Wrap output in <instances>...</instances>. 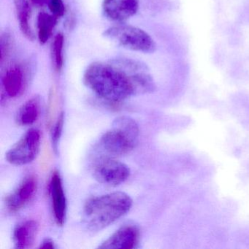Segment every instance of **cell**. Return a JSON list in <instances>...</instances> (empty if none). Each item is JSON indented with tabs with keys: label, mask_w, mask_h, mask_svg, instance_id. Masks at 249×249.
Segmentation results:
<instances>
[{
	"label": "cell",
	"mask_w": 249,
	"mask_h": 249,
	"mask_svg": "<svg viewBox=\"0 0 249 249\" xmlns=\"http://www.w3.org/2000/svg\"><path fill=\"white\" fill-rule=\"evenodd\" d=\"M84 82L99 97L111 103L152 92L156 87L148 67L128 58L91 64L84 72Z\"/></svg>",
	"instance_id": "cell-1"
},
{
	"label": "cell",
	"mask_w": 249,
	"mask_h": 249,
	"mask_svg": "<svg viewBox=\"0 0 249 249\" xmlns=\"http://www.w3.org/2000/svg\"><path fill=\"white\" fill-rule=\"evenodd\" d=\"M132 206V199L124 192L102 195L87 202L83 221L91 231H100L127 213Z\"/></svg>",
	"instance_id": "cell-2"
},
{
	"label": "cell",
	"mask_w": 249,
	"mask_h": 249,
	"mask_svg": "<svg viewBox=\"0 0 249 249\" xmlns=\"http://www.w3.org/2000/svg\"><path fill=\"white\" fill-rule=\"evenodd\" d=\"M139 127L134 119L119 116L112 124L111 128L102 136L100 147L106 156L115 157L126 155L138 143Z\"/></svg>",
	"instance_id": "cell-3"
},
{
	"label": "cell",
	"mask_w": 249,
	"mask_h": 249,
	"mask_svg": "<svg viewBox=\"0 0 249 249\" xmlns=\"http://www.w3.org/2000/svg\"><path fill=\"white\" fill-rule=\"evenodd\" d=\"M106 38L128 50L150 53L157 49L155 41L146 32L127 24L109 27L103 33Z\"/></svg>",
	"instance_id": "cell-4"
},
{
	"label": "cell",
	"mask_w": 249,
	"mask_h": 249,
	"mask_svg": "<svg viewBox=\"0 0 249 249\" xmlns=\"http://www.w3.org/2000/svg\"><path fill=\"white\" fill-rule=\"evenodd\" d=\"M41 145L40 131L29 129L19 141L7 152L6 160L16 166L25 165L37 157Z\"/></svg>",
	"instance_id": "cell-5"
},
{
	"label": "cell",
	"mask_w": 249,
	"mask_h": 249,
	"mask_svg": "<svg viewBox=\"0 0 249 249\" xmlns=\"http://www.w3.org/2000/svg\"><path fill=\"white\" fill-rule=\"evenodd\" d=\"M93 176L100 183L118 186L127 180L130 170L126 164L118 161L115 157L103 156L94 163Z\"/></svg>",
	"instance_id": "cell-6"
},
{
	"label": "cell",
	"mask_w": 249,
	"mask_h": 249,
	"mask_svg": "<svg viewBox=\"0 0 249 249\" xmlns=\"http://www.w3.org/2000/svg\"><path fill=\"white\" fill-rule=\"evenodd\" d=\"M37 189V180L36 176L26 178L5 199L7 209L11 213H17L22 209L34 197Z\"/></svg>",
	"instance_id": "cell-7"
},
{
	"label": "cell",
	"mask_w": 249,
	"mask_h": 249,
	"mask_svg": "<svg viewBox=\"0 0 249 249\" xmlns=\"http://www.w3.org/2000/svg\"><path fill=\"white\" fill-rule=\"evenodd\" d=\"M103 9L108 19L123 22L137 14L139 0H103Z\"/></svg>",
	"instance_id": "cell-8"
},
{
	"label": "cell",
	"mask_w": 249,
	"mask_h": 249,
	"mask_svg": "<svg viewBox=\"0 0 249 249\" xmlns=\"http://www.w3.org/2000/svg\"><path fill=\"white\" fill-rule=\"evenodd\" d=\"M139 239L140 231L138 227L133 225L124 226L105 240L98 249H134L136 247Z\"/></svg>",
	"instance_id": "cell-9"
},
{
	"label": "cell",
	"mask_w": 249,
	"mask_h": 249,
	"mask_svg": "<svg viewBox=\"0 0 249 249\" xmlns=\"http://www.w3.org/2000/svg\"><path fill=\"white\" fill-rule=\"evenodd\" d=\"M50 192L52 195L53 215L56 224L62 226L66 219L67 201L59 172H53L51 178Z\"/></svg>",
	"instance_id": "cell-10"
},
{
	"label": "cell",
	"mask_w": 249,
	"mask_h": 249,
	"mask_svg": "<svg viewBox=\"0 0 249 249\" xmlns=\"http://www.w3.org/2000/svg\"><path fill=\"white\" fill-rule=\"evenodd\" d=\"M2 86L8 97H18L25 87V76L23 70L18 65H14L7 70L2 77Z\"/></svg>",
	"instance_id": "cell-11"
},
{
	"label": "cell",
	"mask_w": 249,
	"mask_h": 249,
	"mask_svg": "<svg viewBox=\"0 0 249 249\" xmlns=\"http://www.w3.org/2000/svg\"><path fill=\"white\" fill-rule=\"evenodd\" d=\"M38 231V224L33 220H27L18 224L14 229V243L18 249L32 247Z\"/></svg>",
	"instance_id": "cell-12"
},
{
	"label": "cell",
	"mask_w": 249,
	"mask_h": 249,
	"mask_svg": "<svg viewBox=\"0 0 249 249\" xmlns=\"http://www.w3.org/2000/svg\"><path fill=\"white\" fill-rule=\"evenodd\" d=\"M41 112V100L35 96L21 106L17 112L16 121L20 126H30L37 122Z\"/></svg>",
	"instance_id": "cell-13"
},
{
	"label": "cell",
	"mask_w": 249,
	"mask_h": 249,
	"mask_svg": "<svg viewBox=\"0 0 249 249\" xmlns=\"http://www.w3.org/2000/svg\"><path fill=\"white\" fill-rule=\"evenodd\" d=\"M16 9L20 30L28 40H34V34L30 25L31 9L27 0H16Z\"/></svg>",
	"instance_id": "cell-14"
},
{
	"label": "cell",
	"mask_w": 249,
	"mask_h": 249,
	"mask_svg": "<svg viewBox=\"0 0 249 249\" xmlns=\"http://www.w3.org/2000/svg\"><path fill=\"white\" fill-rule=\"evenodd\" d=\"M57 17L53 14L41 12L37 17V33L40 44L47 43L52 36L53 29L57 23Z\"/></svg>",
	"instance_id": "cell-15"
},
{
	"label": "cell",
	"mask_w": 249,
	"mask_h": 249,
	"mask_svg": "<svg viewBox=\"0 0 249 249\" xmlns=\"http://www.w3.org/2000/svg\"><path fill=\"white\" fill-rule=\"evenodd\" d=\"M64 43L65 37L62 33H58L54 37L52 45V54H53V64L55 69L57 71H62L64 65Z\"/></svg>",
	"instance_id": "cell-16"
},
{
	"label": "cell",
	"mask_w": 249,
	"mask_h": 249,
	"mask_svg": "<svg viewBox=\"0 0 249 249\" xmlns=\"http://www.w3.org/2000/svg\"><path fill=\"white\" fill-rule=\"evenodd\" d=\"M64 122H65V116L64 113H62L58 117L57 122L53 128V133H52V144H53V148L55 151H57L58 144H59V139L63 130Z\"/></svg>",
	"instance_id": "cell-17"
},
{
	"label": "cell",
	"mask_w": 249,
	"mask_h": 249,
	"mask_svg": "<svg viewBox=\"0 0 249 249\" xmlns=\"http://www.w3.org/2000/svg\"><path fill=\"white\" fill-rule=\"evenodd\" d=\"M11 36L8 33H5L2 35L1 37V45H0V48H1V58H0V61H1V64L5 62V59L8 58V55L10 54V52L11 49Z\"/></svg>",
	"instance_id": "cell-18"
},
{
	"label": "cell",
	"mask_w": 249,
	"mask_h": 249,
	"mask_svg": "<svg viewBox=\"0 0 249 249\" xmlns=\"http://www.w3.org/2000/svg\"><path fill=\"white\" fill-rule=\"evenodd\" d=\"M51 13L57 18L63 17L65 14V6L63 0H48Z\"/></svg>",
	"instance_id": "cell-19"
},
{
	"label": "cell",
	"mask_w": 249,
	"mask_h": 249,
	"mask_svg": "<svg viewBox=\"0 0 249 249\" xmlns=\"http://www.w3.org/2000/svg\"><path fill=\"white\" fill-rule=\"evenodd\" d=\"M55 248H56V246H55L53 240L49 238L43 240V243L40 246V249H55Z\"/></svg>",
	"instance_id": "cell-20"
},
{
	"label": "cell",
	"mask_w": 249,
	"mask_h": 249,
	"mask_svg": "<svg viewBox=\"0 0 249 249\" xmlns=\"http://www.w3.org/2000/svg\"><path fill=\"white\" fill-rule=\"evenodd\" d=\"M30 1L32 3L39 7L43 6L46 4H48V0H30Z\"/></svg>",
	"instance_id": "cell-21"
}]
</instances>
